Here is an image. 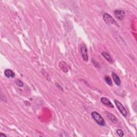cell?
Returning <instances> with one entry per match:
<instances>
[{"instance_id":"6da1fadb","label":"cell","mask_w":137,"mask_h":137,"mask_svg":"<svg viewBox=\"0 0 137 137\" xmlns=\"http://www.w3.org/2000/svg\"><path fill=\"white\" fill-rule=\"evenodd\" d=\"M91 116L93 119L96 122L97 124H99L100 126H104L106 124L104 119L101 116V115L99 114L96 111H93L91 114Z\"/></svg>"},{"instance_id":"7a4b0ae2","label":"cell","mask_w":137,"mask_h":137,"mask_svg":"<svg viewBox=\"0 0 137 137\" xmlns=\"http://www.w3.org/2000/svg\"><path fill=\"white\" fill-rule=\"evenodd\" d=\"M103 18L105 23L108 24V25H115L118 26V23L113 18V17L110 15L109 14L104 13L103 14Z\"/></svg>"},{"instance_id":"3957f363","label":"cell","mask_w":137,"mask_h":137,"mask_svg":"<svg viewBox=\"0 0 137 137\" xmlns=\"http://www.w3.org/2000/svg\"><path fill=\"white\" fill-rule=\"evenodd\" d=\"M114 102L116 104V106L117 107V109L119 110V111H120V112H121V113L122 115H123V116L126 117L127 116V114H127L126 110L125 109V108L123 106V105L117 100H115Z\"/></svg>"},{"instance_id":"277c9868","label":"cell","mask_w":137,"mask_h":137,"mask_svg":"<svg viewBox=\"0 0 137 137\" xmlns=\"http://www.w3.org/2000/svg\"><path fill=\"white\" fill-rule=\"evenodd\" d=\"M80 51H81V54L82 57L86 62H87L89 60V57H88V53H87V49L84 43H82L80 46Z\"/></svg>"},{"instance_id":"5b68a950","label":"cell","mask_w":137,"mask_h":137,"mask_svg":"<svg viewBox=\"0 0 137 137\" xmlns=\"http://www.w3.org/2000/svg\"><path fill=\"white\" fill-rule=\"evenodd\" d=\"M114 14L117 19L119 20H123L124 18L125 13L123 10H116L114 11Z\"/></svg>"},{"instance_id":"8992f818","label":"cell","mask_w":137,"mask_h":137,"mask_svg":"<svg viewBox=\"0 0 137 137\" xmlns=\"http://www.w3.org/2000/svg\"><path fill=\"white\" fill-rule=\"evenodd\" d=\"M101 102L103 104L106 105V106H108L110 108H114V105L111 103V101H110V100L109 99L107 98V97H102L101 98Z\"/></svg>"},{"instance_id":"52a82bcc","label":"cell","mask_w":137,"mask_h":137,"mask_svg":"<svg viewBox=\"0 0 137 137\" xmlns=\"http://www.w3.org/2000/svg\"><path fill=\"white\" fill-rule=\"evenodd\" d=\"M4 75L6 77L8 78H13L15 77V73H14L13 71L10 69H6L4 71Z\"/></svg>"},{"instance_id":"ba28073f","label":"cell","mask_w":137,"mask_h":137,"mask_svg":"<svg viewBox=\"0 0 137 137\" xmlns=\"http://www.w3.org/2000/svg\"><path fill=\"white\" fill-rule=\"evenodd\" d=\"M59 67L61 68V70H62L63 72H67L68 71V65L64 61H61V62L59 63Z\"/></svg>"},{"instance_id":"9c48e42d","label":"cell","mask_w":137,"mask_h":137,"mask_svg":"<svg viewBox=\"0 0 137 137\" xmlns=\"http://www.w3.org/2000/svg\"><path fill=\"white\" fill-rule=\"evenodd\" d=\"M102 55L103 56V57H104L105 59L108 61L110 63L113 62V60H112L110 55L109 53L106 52V51H103L102 53Z\"/></svg>"},{"instance_id":"30bf717a","label":"cell","mask_w":137,"mask_h":137,"mask_svg":"<svg viewBox=\"0 0 137 137\" xmlns=\"http://www.w3.org/2000/svg\"><path fill=\"white\" fill-rule=\"evenodd\" d=\"M112 78H113V80H114V82H115V84L119 86L120 85H121V80H120L119 77L118 76V75H117L116 73H114V72H112Z\"/></svg>"},{"instance_id":"8fae6325","label":"cell","mask_w":137,"mask_h":137,"mask_svg":"<svg viewBox=\"0 0 137 137\" xmlns=\"http://www.w3.org/2000/svg\"><path fill=\"white\" fill-rule=\"evenodd\" d=\"M107 116L108 117L109 119L110 120V121L113 122L114 123H117V122H118V120H117V118L115 117V116L114 115L112 114L111 113H109L108 112L107 113Z\"/></svg>"},{"instance_id":"7c38bea8","label":"cell","mask_w":137,"mask_h":137,"mask_svg":"<svg viewBox=\"0 0 137 137\" xmlns=\"http://www.w3.org/2000/svg\"><path fill=\"white\" fill-rule=\"evenodd\" d=\"M104 80L108 85H109L110 86H112V80L110 78L109 76H108V75H107V76H105Z\"/></svg>"},{"instance_id":"4fadbf2b","label":"cell","mask_w":137,"mask_h":137,"mask_svg":"<svg viewBox=\"0 0 137 137\" xmlns=\"http://www.w3.org/2000/svg\"><path fill=\"white\" fill-rule=\"evenodd\" d=\"M117 134L119 137H123L124 136V132L121 129H117L116 131Z\"/></svg>"},{"instance_id":"5bb4252c","label":"cell","mask_w":137,"mask_h":137,"mask_svg":"<svg viewBox=\"0 0 137 137\" xmlns=\"http://www.w3.org/2000/svg\"><path fill=\"white\" fill-rule=\"evenodd\" d=\"M16 84L19 87H23L24 86V83L19 79H17L16 80Z\"/></svg>"},{"instance_id":"9a60e30c","label":"cell","mask_w":137,"mask_h":137,"mask_svg":"<svg viewBox=\"0 0 137 137\" xmlns=\"http://www.w3.org/2000/svg\"><path fill=\"white\" fill-rule=\"evenodd\" d=\"M7 137V135L4 134H3L2 133H0V137Z\"/></svg>"},{"instance_id":"2e32d148","label":"cell","mask_w":137,"mask_h":137,"mask_svg":"<svg viewBox=\"0 0 137 137\" xmlns=\"http://www.w3.org/2000/svg\"><path fill=\"white\" fill-rule=\"evenodd\" d=\"M56 85H57V87H58V88H59V89H61V90H63V89H62V87H61V86H60L59 85H58V84H56Z\"/></svg>"}]
</instances>
